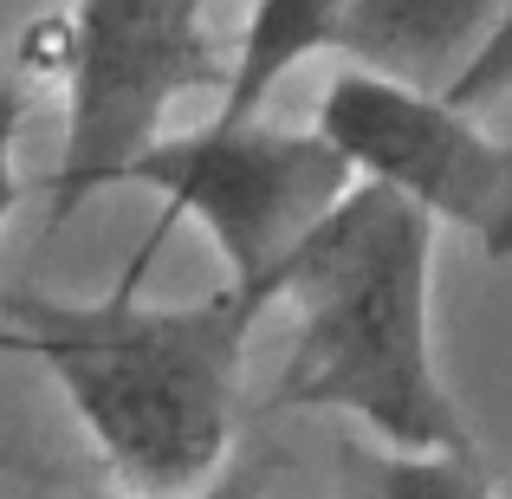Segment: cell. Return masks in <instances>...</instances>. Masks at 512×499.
Masks as SVG:
<instances>
[{
    "label": "cell",
    "instance_id": "cell-1",
    "mask_svg": "<svg viewBox=\"0 0 512 499\" xmlns=\"http://www.w3.org/2000/svg\"><path fill=\"white\" fill-rule=\"evenodd\" d=\"M266 292L221 286L201 305L0 299V350L39 357L111 467L124 499H188L227 467L247 337Z\"/></svg>",
    "mask_w": 512,
    "mask_h": 499
},
{
    "label": "cell",
    "instance_id": "cell-2",
    "mask_svg": "<svg viewBox=\"0 0 512 499\" xmlns=\"http://www.w3.org/2000/svg\"><path fill=\"white\" fill-rule=\"evenodd\" d=\"M428 273L435 227L389 188L350 182L266 279V299L299 312L279 402L357 415L389 454H480L435 370Z\"/></svg>",
    "mask_w": 512,
    "mask_h": 499
},
{
    "label": "cell",
    "instance_id": "cell-3",
    "mask_svg": "<svg viewBox=\"0 0 512 499\" xmlns=\"http://www.w3.org/2000/svg\"><path fill=\"white\" fill-rule=\"evenodd\" d=\"M20 65L65 78L52 227H65L98 188L124 182V169L163 143V117L182 91L227 85V52L188 0H91L46 13L20 33Z\"/></svg>",
    "mask_w": 512,
    "mask_h": 499
},
{
    "label": "cell",
    "instance_id": "cell-4",
    "mask_svg": "<svg viewBox=\"0 0 512 499\" xmlns=\"http://www.w3.org/2000/svg\"><path fill=\"white\" fill-rule=\"evenodd\" d=\"M124 182L163 188L169 208L156 214V227L137 240L130 266L117 273L111 299H137L150 260L169 247V234L182 221H201L214 234L227 260V286L266 292L273 266L325 221L344 201V188L357 182L312 130H273V124H201L188 137H163L156 150H143L124 169Z\"/></svg>",
    "mask_w": 512,
    "mask_h": 499
},
{
    "label": "cell",
    "instance_id": "cell-5",
    "mask_svg": "<svg viewBox=\"0 0 512 499\" xmlns=\"http://www.w3.org/2000/svg\"><path fill=\"white\" fill-rule=\"evenodd\" d=\"M312 137L357 182L409 201L428 227L448 221L474 234L487 260H512V143L487 137L474 117H454L441 98H415L338 65Z\"/></svg>",
    "mask_w": 512,
    "mask_h": 499
},
{
    "label": "cell",
    "instance_id": "cell-6",
    "mask_svg": "<svg viewBox=\"0 0 512 499\" xmlns=\"http://www.w3.org/2000/svg\"><path fill=\"white\" fill-rule=\"evenodd\" d=\"M493 13V0H331L325 52H338L344 72H363L376 85L448 98Z\"/></svg>",
    "mask_w": 512,
    "mask_h": 499
},
{
    "label": "cell",
    "instance_id": "cell-7",
    "mask_svg": "<svg viewBox=\"0 0 512 499\" xmlns=\"http://www.w3.org/2000/svg\"><path fill=\"white\" fill-rule=\"evenodd\" d=\"M331 39V0H273L253 7L240 26V52L227 59V85H221V111L208 124L240 130L260 124V104L273 98V85L286 72H299L305 59H318Z\"/></svg>",
    "mask_w": 512,
    "mask_h": 499
},
{
    "label": "cell",
    "instance_id": "cell-8",
    "mask_svg": "<svg viewBox=\"0 0 512 499\" xmlns=\"http://www.w3.org/2000/svg\"><path fill=\"white\" fill-rule=\"evenodd\" d=\"M363 499H493V474L480 454H383Z\"/></svg>",
    "mask_w": 512,
    "mask_h": 499
},
{
    "label": "cell",
    "instance_id": "cell-9",
    "mask_svg": "<svg viewBox=\"0 0 512 499\" xmlns=\"http://www.w3.org/2000/svg\"><path fill=\"white\" fill-rule=\"evenodd\" d=\"M512 91V7L493 13V26L480 33V46H474V59L461 65V78L448 85V111L454 117H474V111H487V104H500Z\"/></svg>",
    "mask_w": 512,
    "mask_h": 499
},
{
    "label": "cell",
    "instance_id": "cell-10",
    "mask_svg": "<svg viewBox=\"0 0 512 499\" xmlns=\"http://www.w3.org/2000/svg\"><path fill=\"white\" fill-rule=\"evenodd\" d=\"M266 480H273V454H253V461H227L188 499H260ZM0 499H124V493H91V487H65V480H0Z\"/></svg>",
    "mask_w": 512,
    "mask_h": 499
},
{
    "label": "cell",
    "instance_id": "cell-11",
    "mask_svg": "<svg viewBox=\"0 0 512 499\" xmlns=\"http://www.w3.org/2000/svg\"><path fill=\"white\" fill-rule=\"evenodd\" d=\"M20 117H26V78H7V85H0V227H7L13 208H20V175H13V137H20Z\"/></svg>",
    "mask_w": 512,
    "mask_h": 499
}]
</instances>
